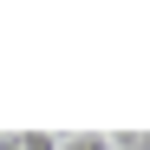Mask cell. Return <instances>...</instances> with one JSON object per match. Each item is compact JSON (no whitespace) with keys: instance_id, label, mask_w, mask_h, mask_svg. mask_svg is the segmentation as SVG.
Segmentation results:
<instances>
[{"instance_id":"obj_1","label":"cell","mask_w":150,"mask_h":150,"mask_svg":"<svg viewBox=\"0 0 150 150\" xmlns=\"http://www.w3.org/2000/svg\"><path fill=\"white\" fill-rule=\"evenodd\" d=\"M0 150H59V131H0Z\"/></svg>"},{"instance_id":"obj_2","label":"cell","mask_w":150,"mask_h":150,"mask_svg":"<svg viewBox=\"0 0 150 150\" xmlns=\"http://www.w3.org/2000/svg\"><path fill=\"white\" fill-rule=\"evenodd\" d=\"M59 150H111V131H59Z\"/></svg>"}]
</instances>
